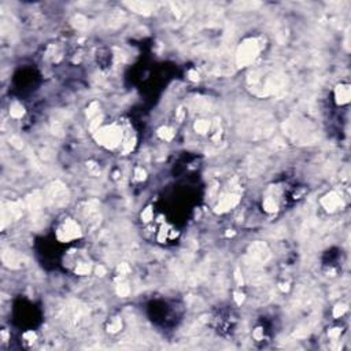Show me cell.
I'll return each instance as SVG.
<instances>
[{"label": "cell", "instance_id": "6da1fadb", "mask_svg": "<svg viewBox=\"0 0 351 351\" xmlns=\"http://www.w3.org/2000/svg\"><path fill=\"white\" fill-rule=\"evenodd\" d=\"M78 235H80L78 226L71 221H67L65 225L60 228V231H58V237L63 241L73 240L75 237H78Z\"/></svg>", "mask_w": 351, "mask_h": 351}]
</instances>
